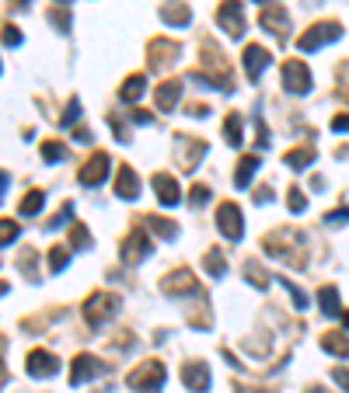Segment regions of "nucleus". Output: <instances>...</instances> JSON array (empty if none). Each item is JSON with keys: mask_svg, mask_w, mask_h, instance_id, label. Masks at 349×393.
Returning <instances> with one entry per match:
<instances>
[{"mask_svg": "<svg viewBox=\"0 0 349 393\" xmlns=\"http://www.w3.org/2000/svg\"><path fill=\"white\" fill-rule=\"evenodd\" d=\"M262 247H265L269 258H276V261H283V265H294V268H304L307 265L304 244H301V237L294 234V230H272V234L262 240Z\"/></svg>", "mask_w": 349, "mask_h": 393, "instance_id": "nucleus-1", "label": "nucleus"}, {"mask_svg": "<svg viewBox=\"0 0 349 393\" xmlns=\"http://www.w3.org/2000/svg\"><path fill=\"white\" fill-rule=\"evenodd\" d=\"M126 387H130L133 393H161V387H165V365H161L157 358L136 365L130 376H126Z\"/></svg>", "mask_w": 349, "mask_h": 393, "instance_id": "nucleus-2", "label": "nucleus"}, {"mask_svg": "<svg viewBox=\"0 0 349 393\" xmlns=\"http://www.w3.org/2000/svg\"><path fill=\"white\" fill-rule=\"evenodd\" d=\"M119 307H123V300L116 292H91L84 303V320L91 327H105L112 317L119 314Z\"/></svg>", "mask_w": 349, "mask_h": 393, "instance_id": "nucleus-3", "label": "nucleus"}, {"mask_svg": "<svg viewBox=\"0 0 349 393\" xmlns=\"http://www.w3.org/2000/svg\"><path fill=\"white\" fill-rule=\"evenodd\" d=\"M343 39V25L339 21H318V25H311L304 35L297 39V49L301 52H314V49H321V45H328V42Z\"/></svg>", "mask_w": 349, "mask_h": 393, "instance_id": "nucleus-4", "label": "nucleus"}, {"mask_svg": "<svg viewBox=\"0 0 349 393\" xmlns=\"http://www.w3.org/2000/svg\"><path fill=\"white\" fill-rule=\"evenodd\" d=\"M217 25L231 35V39H245L248 32V21H245V11H241V0H220L217 11Z\"/></svg>", "mask_w": 349, "mask_h": 393, "instance_id": "nucleus-5", "label": "nucleus"}, {"mask_svg": "<svg viewBox=\"0 0 349 393\" xmlns=\"http://www.w3.org/2000/svg\"><path fill=\"white\" fill-rule=\"evenodd\" d=\"M217 230L227 240H241L245 237V216H241L238 202H220L217 205Z\"/></svg>", "mask_w": 349, "mask_h": 393, "instance_id": "nucleus-6", "label": "nucleus"}, {"mask_svg": "<svg viewBox=\"0 0 349 393\" xmlns=\"http://www.w3.org/2000/svg\"><path fill=\"white\" fill-rule=\"evenodd\" d=\"M283 87L290 94H307L311 91V70L304 59H287L283 63Z\"/></svg>", "mask_w": 349, "mask_h": 393, "instance_id": "nucleus-7", "label": "nucleus"}, {"mask_svg": "<svg viewBox=\"0 0 349 393\" xmlns=\"http://www.w3.org/2000/svg\"><path fill=\"white\" fill-rule=\"evenodd\" d=\"M109 164H112V160H109V154H105V150L91 154V157H87V164L81 167V174H77V178H81V185H84V188L101 185V181L109 178Z\"/></svg>", "mask_w": 349, "mask_h": 393, "instance_id": "nucleus-8", "label": "nucleus"}, {"mask_svg": "<svg viewBox=\"0 0 349 393\" xmlns=\"http://www.w3.org/2000/svg\"><path fill=\"white\" fill-rule=\"evenodd\" d=\"M147 254H150V237H147L143 227H136V230H130V237L123 240V261H126V265H140Z\"/></svg>", "mask_w": 349, "mask_h": 393, "instance_id": "nucleus-9", "label": "nucleus"}, {"mask_svg": "<svg viewBox=\"0 0 349 393\" xmlns=\"http://www.w3.org/2000/svg\"><path fill=\"white\" fill-rule=\"evenodd\" d=\"M161 289H165L168 296H192V292H199V282H196V275H192L189 268H174V272L165 275Z\"/></svg>", "mask_w": 349, "mask_h": 393, "instance_id": "nucleus-10", "label": "nucleus"}, {"mask_svg": "<svg viewBox=\"0 0 349 393\" xmlns=\"http://www.w3.org/2000/svg\"><path fill=\"white\" fill-rule=\"evenodd\" d=\"M259 25L265 32H272L276 39H287V35H290V14H287V7H279V4H269V7L262 11Z\"/></svg>", "mask_w": 349, "mask_h": 393, "instance_id": "nucleus-11", "label": "nucleus"}, {"mask_svg": "<svg viewBox=\"0 0 349 393\" xmlns=\"http://www.w3.org/2000/svg\"><path fill=\"white\" fill-rule=\"evenodd\" d=\"M241 63H245V74H248V80L252 84H259V77L265 74V67L272 63V56H269V49L265 45H245V56H241Z\"/></svg>", "mask_w": 349, "mask_h": 393, "instance_id": "nucleus-12", "label": "nucleus"}, {"mask_svg": "<svg viewBox=\"0 0 349 393\" xmlns=\"http://www.w3.org/2000/svg\"><path fill=\"white\" fill-rule=\"evenodd\" d=\"M28 376H35V380H52L56 372H60V358L52 352H43V348H35V352H28Z\"/></svg>", "mask_w": 349, "mask_h": 393, "instance_id": "nucleus-13", "label": "nucleus"}, {"mask_svg": "<svg viewBox=\"0 0 349 393\" xmlns=\"http://www.w3.org/2000/svg\"><path fill=\"white\" fill-rule=\"evenodd\" d=\"M182 383L192 393H206L210 390V365H203V362H185V365H182Z\"/></svg>", "mask_w": 349, "mask_h": 393, "instance_id": "nucleus-14", "label": "nucleus"}, {"mask_svg": "<svg viewBox=\"0 0 349 393\" xmlns=\"http://www.w3.org/2000/svg\"><path fill=\"white\" fill-rule=\"evenodd\" d=\"M178 56H182V45H178V42H172V39H154L150 42V67L165 70V67H172Z\"/></svg>", "mask_w": 349, "mask_h": 393, "instance_id": "nucleus-15", "label": "nucleus"}, {"mask_svg": "<svg viewBox=\"0 0 349 393\" xmlns=\"http://www.w3.org/2000/svg\"><path fill=\"white\" fill-rule=\"evenodd\" d=\"M101 372V362L94 358V355H77L74 362H70V387H81L87 380H94Z\"/></svg>", "mask_w": 349, "mask_h": 393, "instance_id": "nucleus-16", "label": "nucleus"}, {"mask_svg": "<svg viewBox=\"0 0 349 393\" xmlns=\"http://www.w3.org/2000/svg\"><path fill=\"white\" fill-rule=\"evenodd\" d=\"M154 195H157L161 205H168V209H172V205L182 202V188H178V181H174L172 174H165V171H161V174H154Z\"/></svg>", "mask_w": 349, "mask_h": 393, "instance_id": "nucleus-17", "label": "nucleus"}, {"mask_svg": "<svg viewBox=\"0 0 349 393\" xmlns=\"http://www.w3.org/2000/svg\"><path fill=\"white\" fill-rule=\"evenodd\" d=\"M206 154V143L203 139H189V136H178V160L185 171H196V164Z\"/></svg>", "mask_w": 349, "mask_h": 393, "instance_id": "nucleus-18", "label": "nucleus"}, {"mask_svg": "<svg viewBox=\"0 0 349 393\" xmlns=\"http://www.w3.org/2000/svg\"><path fill=\"white\" fill-rule=\"evenodd\" d=\"M161 21L172 25V28H185L192 21V11L185 4H178V0H168V4H161Z\"/></svg>", "mask_w": 349, "mask_h": 393, "instance_id": "nucleus-19", "label": "nucleus"}, {"mask_svg": "<svg viewBox=\"0 0 349 393\" xmlns=\"http://www.w3.org/2000/svg\"><path fill=\"white\" fill-rule=\"evenodd\" d=\"M178 98H182V80H165L161 87H154V101H157L161 112H172L178 105Z\"/></svg>", "mask_w": 349, "mask_h": 393, "instance_id": "nucleus-20", "label": "nucleus"}, {"mask_svg": "<svg viewBox=\"0 0 349 393\" xmlns=\"http://www.w3.org/2000/svg\"><path fill=\"white\" fill-rule=\"evenodd\" d=\"M116 195L133 202V198L140 195V178H136V171L133 167H123L119 171V178H116Z\"/></svg>", "mask_w": 349, "mask_h": 393, "instance_id": "nucleus-21", "label": "nucleus"}, {"mask_svg": "<svg viewBox=\"0 0 349 393\" xmlns=\"http://www.w3.org/2000/svg\"><path fill=\"white\" fill-rule=\"evenodd\" d=\"M255 171H259V157H255V154L241 157L238 171H234V188H238V192H241V188H248V185H252V178H255Z\"/></svg>", "mask_w": 349, "mask_h": 393, "instance_id": "nucleus-22", "label": "nucleus"}, {"mask_svg": "<svg viewBox=\"0 0 349 393\" xmlns=\"http://www.w3.org/2000/svg\"><path fill=\"white\" fill-rule=\"evenodd\" d=\"M321 352L336 355V358H349V338L346 334H339V331L321 334Z\"/></svg>", "mask_w": 349, "mask_h": 393, "instance_id": "nucleus-23", "label": "nucleus"}, {"mask_svg": "<svg viewBox=\"0 0 349 393\" xmlns=\"http://www.w3.org/2000/svg\"><path fill=\"white\" fill-rule=\"evenodd\" d=\"M318 307H321V314H325V317H339V314H343L339 289H336V285H321V292H318Z\"/></svg>", "mask_w": 349, "mask_h": 393, "instance_id": "nucleus-24", "label": "nucleus"}, {"mask_svg": "<svg viewBox=\"0 0 349 393\" xmlns=\"http://www.w3.org/2000/svg\"><path fill=\"white\" fill-rule=\"evenodd\" d=\"M143 91H147V77L143 74H133L130 80H123V87H119V98L133 105V101H140L143 98Z\"/></svg>", "mask_w": 349, "mask_h": 393, "instance_id": "nucleus-25", "label": "nucleus"}, {"mask_svg": "<svg viewBox=\"0 0 349 393\" xmlns=\"http://www.w3.org/2000/svg\"><path fill=\"white\" fill-rule=\"evenodd\" d=\"M223 136H227V143H231V147H241V143H245V122H241L238 112H231V115H227V122H223Z\"/></svg>", "mask_w": 349, "mask_h": 393, "instance_id": "nucleus-26", "label": "nucleus"}, {"mask_svg": "<svg viewBox=\"0 0 349 393\" xmlns=\"http://www.w3.org/2000/svg\"><path fill=\"white\" fill-rule=\"evenodd\" d=\"M314 157H318V154H314V147H297V150H290L283 160H287V167L304 171V167H311V164H314Z\"/></svg>", "mask_w": 349, "mask_h": 393, "instance_id": "nucleus-27", "label": "nucleus"}, {"mask_svg": "<svg viewBox=\"0 0 349 393\" xmlns=\"http://www.w3.org/2000/svg\"><path fill=\"white\" fill-rule=\"evenodd\" d=\"M203 268L210 272L214 278H223L227 275V261H223V251L220 247H210L206 251V258H203Z\"/></svg>", "mask_w": 349, "mask_h": 393, "instance_id": "nucleus-28", "label": "nucleus"}, {"mask_svg": "<svg viewBox=\"0 0 349 393\" xmlns=\"http://www.w3.org/2000/svg\"><path fill=\"white\" fill-rule=\"evenodd\" d=\"M147 223H150V230H154V234H157V237H165V240H174V237H178V223H172V220L150 216Z\"/></svg>", "mask_w": 349, "mask_h": 393, "instance_id": "nucleus-29", "label": "nucleus"}, {"mask_svg": "<svg viewBox=\"0 0 349 393\" xmlns=\"http://www.w3.org/2000/svg\"><path fill=\"white\" fill-rule=\"evenodd\" d=\"M91 247V234H87L84 223H74L70 227V251H87Z\"/></svg>", "mask_w": 349, "mask_h": 393, "instance_id": "nucleus-30", "label": "nucleus"}, {"mask_svg": "<svg viewBox=\"0 0 349 393\" xmlns=\"http://www.w3.org/2000/svg\"><path fill=\"white\" fill-rule=\"evenodd\" d=\"M63 157H67V147H63V143H56V139H45V143H43V160H45V164H60Z\"/></svg>", "mask_w": 349, "mask_h": 393, "instance_id": "nucleus-31", "label": "nucleus"}, {"mask_svg": "<svg viewBox=\"0 0 349 393\" xmlns=\"http://www.w3.org/2000/svg\"><path fill=\"white\" fill-rule=\"evenodd\" d=\"M43 205H45V195L35 188V192H28V195H25V202H21V216H35Z\"/></svg>", "mask_w": 349, "mask_h": 393, "instance_id": "nucleus-32", "label": "nucleus"}, {"mask_svg": "<svg viewBox=\"0 0 349 393\" xmlns=\"http://www.w3.org/2000/svg\"><path fill=\"white\" fill-rule=\"evenodd\" d=\"M70 254H74L70 247H52V251H49V268H52V272H63L67 261H70Z\"/></svg>", "mask_w": 349, "mask_h": 393, "instance_id": "nucleus-33", "label": "nucleus"}, {"mask_svg": "<svg viewBox=\"0 0 349 393\" xmlns=\"http://www.w3.org/2000/svg\"><path fill=\"white\" fill-rule=\"evenodd\" d=\"M21 234V227L14 223V220H0V247H7V244H14Z\"/></svg>", "mask_w": 349, "mask_h": 393, "instance_id": "nucleus-34", "label": "nucleus"}, {"mask_svg": "<svg viewBox=\"0 0 349 393\" xmlns=\"http://www.w3.org/2000/svg\"><path fill=\"white\" fill-rule=\"evenodd\" d=\"M287 205H290V212H294V216H301V212H307V195L301 192V188H290Z\"/></svg>", "mask_w": 349, "mask_h": 393, "instance_id": "nucleus-35", "label": "nucleus"}, {"mask_svg": "<svg viewBox=\"0 0 349 393\" xmlns=\"http://www.w3.org/2000/svg\"><path fill=\"white\" fill-rule=\"evenodd\" d=\"M245 275H248V282H252L255 289H265V285H269V275L262 272L255 261H248V265H245Z\"/></svg>", "mask_w": 349, "mask_h": 393, "instance_id": "nucleus-36", "label": "nucleus"}, {"mask_svg": "<svg viewBox=\"0 0 349 393\" xmlns=\"http://www.w3.org/2000/svg\"><path fill=\"white\" fill-rule=\"evenodd\" d=\"M70 216H74V202H67V205H63V209H60L49 223H45V230H63V223H67Z\"/></svg>", "mask_w": 349, "mask_h": 393, "instance_id": "nucleus-37", "label": "nucleus"}, {"mask_svg": "<svg viewBox=\"0 0 349 393\" xmlns=\"http://www.w3.org/2000/svg\"><path fill=\"white\" fill-rule=\"evenodd\" d=\"M279 282L287 285V292H290V300H294V307H297V310H304V307H307V296H304V292H301V289H297L294 282H287V278H279Z\"/></svg>", "mask_w": 349, "mask_h": 393, "instance_id": "nucleus-38", "label": "nucleus"}, {"mask_svg": "<svg viewBox=\"0 0 349 393\" xmlns=\"http://www.w3.org/2000/svg\"><path fill=\"white\" fill-rule=\"evenodd\" d=\"M189 202H192V205H206V202H210V188H206V185H192Z\"/></svg>", "mask_w": 349, "mask_h": 393, "instance_id": "nucleus-39", "label": "nucleus"}, {"mask_svg": "<svg viewBox=\"0 0 349 393\" xmlns=\"http://www.w3.org/2000/svg\"><path fill=\"white\" fill-rule=\"evenodd\" d=\"M49 21H52L60 32H70V14H67V11H49Z\"/></svg>", "mask_w": 349, "mask_h": 393, "instance_id": "nucleus-40", "label": "nucleus"}, {"mask_svg": "<svg viewBox=\"0 0 349 393\" xmlns=\"http://www.w3.org/2000/svg\"><path fill=\"white\" fill-rule=\"evenodd\" d=\"M77 118H81V101H77V98H74V101H70V105H67V115L60 118V125H74V122H77Z\"/></svg>", "mask_w": 349, "mask_h": 393, "instance_id": "nucleus-41", "label": "nucleus"}, {"mask_svg": "<svg viewBox=\"0 0 349 393\" xmlns=\"http://www.w3.org/2000/svg\"><path fill=\"white\" fill-rule=\"evenodd\" d=\"M0 39H4V45H11V49H18V45H21V32H18V28H14V25H7V28H4V35H0Z\"/></svg>", "mask_w": 349, "mask_h": 393, "instance_id": "nucleus-42", "label": "nucleus"}, {"mask_svg": "<svg viewBox=\"0 0 349 393\" xmlns=\"http://www.w3.org/2000/svg\"><path fill=\"white\" fill-rule=\"evenodd\" d=\"M339 94L349 101V63H343V67H339Z\"/></svg>", "mask_w": 349, "mask_h": 393, "instance_id": "nucleus-43", "label": "nucleus"}, {"mask_svg": "<svg viewBox=\"0 0 349 393\" xmlns=\"http://www.w3.org/2000/svg\"><path fill=\"white\" fill-rule=\"evenodd\" d=\"M325 223H328V227H336V223H349V209H336V212H328V216H325Z\"/></svg>", "mask_w": 349, "mask_h": 393, "instance_id": "nucleus-44", "label": "nucleus"}, {"mask_svg": "<svg viewBox=\"0 0 349 393\" xmlns=\"http://www.w3.org/2000/svg\"><path fill=\"white\" fill-rule=\"evenodd\" d=\"M332 380H336V383L349 393V369H343V365H339V369H332Z\"/></svg>", "mask_w": 349, "mask_h": 393, "instance_id": "nucleus-45", "label": "nucleus"}, {"mask_svg": "<svg viewBox=\"0 0 349 393\" xmlns=\"http://www.w3.org/2000/svg\"><path fill=\"white\" fill-rule=\"evenodd\" d=\"M332 129L336 132H349V115H336L332 118Z\"/></svg>", "mask_w": 349, "mask_h": 393, "instance_id": "nucleus-46", "label": "nucleus"}, {"mask_svg": "<svg viewBox=\"0 0 349 393\" xmlns=\"http://www.w3.org/2000/svg\"><path fill=\"white\" fill-rule=\"evenodd\" d=\"M255 202H259V205L272 202V188H269V185H265V188H259V192H255Z\"/></svg>", "mask_w": 349, "mask_h": 393, "instance_id": "nucleus-47", "label": "nucleus"}, {"mask_svg": "<svg viewBox=\"0 0 349 393\" xmlns=\"http://www.w3.org/2000/svg\"><path fill=\"white\" fill-rule=\"evenodd\" d=\"M133 122H136V125H150L154 115H150V112H133Z\"/></svg>", "mask_w": 349, "mask_h": 393, "instance_id": "nucleus-48", "label": "nucleus"}, {"mask_svg": "<svg viewBox=\"0 0 349 393\" xmlns=\"http://www.w3.org/2000/svg\"><path fill=\"white\" fill-rule=\"evenodd\" d=\"M7 185H11V178L0 171V202H4V192H7Z\"/></svg>", "mask_w": 349, "mask_h": 393, "instance_id": "nucleus-49", "label": "nucleus"}, {"mask_svg": "<svg viewBox=\"0 0 349 393\" xmlns=\"http://www.w3.org/2000/svg\"><path fill=\"white\" fill-rule=\"evenodd\" d=\"M307 393H328L325 387H307Z\"/></svg>", "mask_w": 349, "mask_h": 393, "instance_id": "nucleus-50", "label": "nucleus"}, {"mask_svg": "<svg viewBox=\"0 0 349 393\" xmlns=\"http://www.w3.org/2000/svg\"><path fill=\"white\" fill-rule=\"evenodd\" d=\"M339 317H343V324H346V331H349V310H343Z\"/></svg>", "mask_w": 349, "mask_h": 393, "instance_id": "nucleus-51", "label": "nucleus"}, {"mask_svg": "<svg viewBox=\"0 0 349 393\" xmlns=\"http://www.w3.org/2000/svg\"><path fill=\"white\" fill-rule=\"evenodd\" d=\"M7 289H11V285H7V282H0V296H7Z\"/></svg>", "mask_w": 349, "mask_h": 393, "instance_id": "nucleus-52", "label": "nucleus"}, {"mask_svg": "<svg viewBox=\"0 0 349 393\" xmlns=\"http://www.w3.org/2000/svg\"><path fill=\"white\" fill-rule=\"evenodd\" d=\"M238 393H262V390H252V387H241V390Z\"/></svg>", "mask_w": 349, "mask_h": 393, "instance_id": "nucleus-53", "label": "nucleus"}, {"mask_svg": "<svg viewBox=\"0 0 349 393\" xmlns=\"http://www.w3.org/2000/svg\"><path fill=\"white\" fill-rule=\"evenodd\" d=\"M255 4H276V0H255Z\"/></svg>", "mask_w": 349, "mask_h": 393, "instance_id": "nucleus-54", "label": "nucleus"}, {"mask_svg": "<svg viewBox=\"0 0 349 393\" xmlns=\"http://www.w3.org/2000/svg\"><path fill=\"white\" fill-rule=\"evenodd\" d=\"M56 4H63V7H67V4H70V0H56Z\"/></svg>", "mask_w": 349, "mask_h": 393, "instance_id": "nucleus-55", "label": "nucleus"}, {"mask_svg": "<svg viewBox=\"0 0 349 393\" xmlns=\"http://www.w3.org/2000/svg\"><path fill=\"white\" fill-rule=\"evenodd\" d=\"M0 383H4V365H0Z\"/></svg>", "mask_w": 349, "mask_h": 393, "instance_id": "nucleus-56", "label": "nucleus"}]
</instances>
